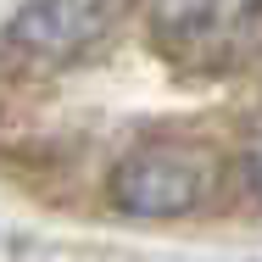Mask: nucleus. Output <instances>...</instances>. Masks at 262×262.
<instances>
[{
    "mask_svg": "<svg viewBox=\"0 0 262 262\" xmlns=\"http://www.w3.org/2000/svg\"><path fill=\"white\" fill-rule=\"evenodd\" d=\"M212 190V167L195 151H179V145H145L123 162L112 179H106V195L112 207L128 212V217H179V212H195Z\"/></svg>",
    "mask_w": 262,
    "mask_h": 262,
    "instance_id": "nucleus-2",
    "label": "nucleus"
},
{
    "mask_svg": "<svg viewBox=\"0 0 262 262\" xmlns=\"http://www.w3.org/2000/svg\"><path fill=\"white\" fill-rule=\"evenodd\" d=\"M123 11H128V0H28L11 23L6 45L23 51L28 61L61 67V61L84 56L95 39H106Z\"/></svg>",
    "mask_w": 262,
    "mask_h": 262,
    "instance_id": "nucleus-3",
    "label": "nucleus"
},
{
    "mask_svg": "<svg viewBox=\"0 0 262 262\" xmlns=\"http://www.w3.org/2000/svg\"><path fill=\"white\" fill-rule=\"evenodd\" d=\"M151 39L179 67L217 73L257 51L262 39V0H145Z\"/></svg>",
    "mask_w": 262,
    "mask_h": 262,
    "instance_id": "nucleus-1",
    "label": "nucleus"
},
{
    "mask_svg": "<svg viewBox=\"0 0 262 262\" xmlns=\"http://www.w3.org/2000/svg\"><path fill=\"white\" fill-rule=\"evenodd\" d=\"M246 179H251V190L262 195V134H251V145H246Z\"/></svg>",
    "mask_w": 262,
    "mask_h": 262,
    "instance_id": "nucleus-4",
    "label": "nucleus"
}]
</instances>
